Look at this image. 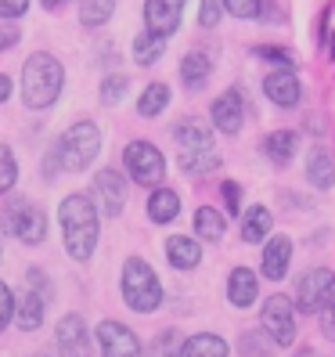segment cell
<instances>
[{"label":"cell","mask_w":335,"mask_h":357,"mask_svg":"<svg viewBox=\"0 0 335 357\" xmlns=\"http://www.w3.org/2000/svg\"><path fill=\"white\" fill-rule=\"evenodd\" d=\"M15 181H18V162H15L11 149H4V144H0V195H4Z\"/></svg>","instance_id":"obj_32"},{"label":"cell","mask_w":335,"mask_h":357,"mask_svg":"<svg viewBox=\"0 0 335 357\" xmlns=\"http://www.w3.org/2000/svg\"><path fill=\"white\" fill-rule=\"evenodd\" d=\"M58 347L65 357H91V343H87V325L79 314H65L58 321Z\"/></svg>","instance_id":"obj_15"},{"label":"cell","mask_w":335,"mask_h":357,"mask_svg":"<svg viewBox=\"0 0 335 357\" xmlns=\"http://www.w3.org/2000/svg\"><path fill=\"white\" fill-rule=\"evenodd\" d=\"M180 357H227V343L213 332H198L180 343Z\"/></svg>","instance_id":"obj_24"},{"label":"cell","mask_w":335,"mask_h":357,"mask_svg":"<svg viewBox=\"0 0 335 357\" xmlns=\"http://www.w3.org/2000/svg\"><path fill=\"white\" fill-rule=\"evenodd\" d=\"M4 231L15 235L18 242H26V245H40L47 235V217H44V209H36L33 202L18 199L4 209Z\"/></svg>","instance_id":"obj_7"},{"label":"cell","mask_w":335,"mask_h":357,"mask_svg":"<svg viewBox=\"0 0 335 357\" xmlns=\"http://www.w3.org/2000/svg\"><path fill=\"white\" fill-rule=\"evenodd\" d=\"M36 357H54V354H36Z\"/></svg>","instance_id":"obj_47"},{"label":"cell","mask_w":335,"mask_h":357,"mask_svg":"<svg viewBox=\"0 0 335 357\" xmlns=\"http://www.w3.org/2000/svg\"><path fill=\"white\" fill-rule=\"evenodd\" d=\"M166 257H170V264H173L177 271H192V267H198V260H202V249H198L195 238L173 235L170 242H166Z\"/></svg>","instance_id":"obj_22"},{"label":"cell","mask_w":335,"mask_h":357,"mask_svg":"<svg viewBox=\"0 0 335 357\" xmlns=\"http://www.w3.org/2000/svg\"><path fill=\"white\" fill-rule=\"evenodd\" d=\"M123 300L137 314H152L162 303V285L155 278V271L137 257H130L127 267H123Z\"/></svg>","instance_id":"obj_3"},{"label":"cell","mask_w":335,"mask_h":357,"mask_svg":"<svg viewBox=\"0 0 335 357\" xmlns=\"http://www.w3.org/2000/svg\"><path fill=\"white\" fill-rule=\"evenodd\" d=\"M184 4L187 0H144V26H148V33L170 40L180 29Z\"/></svg>","instance_id":"obj_9"},{"label":"cell","mask_w":335,"mask_h":357,"mask_svg":"<svg viewBox=\"0 0 335 357\" xmlns=\"http://www.w3.org/2000/svg\"><path fill=\"white\" fill-rule=\"evenodd\" d=\"M209 76H213V61H209L202 51L184 54V61H180V79H184V87L198 91V87H205Z\"/></svg>","instance_id":"obj_23"},{"label":"cell","mask_w":335,"mask_h":357,"mask_svg":"<svg viewBox=\"0 0 335 357\" xmlns=\"http://www.w3.org/2000/svg\"><path fill=\"white\" fill-rule=\"evenodd\" d=\"M44 170H47V181H54V177H58V170H61V155H58V149L44 159Z\"/></svg>","instance_id":"obj_44"},{"label":"cell","mask_w":335,"mask_h":357,"mask_svg":"<svg viewBox=\"0 0 335 357\" xmlns=\"http://www.w3.org/2000/svg\"><path fill=\"white\" fill-rule=\"evenodd\" d=\"M162 54H166V40L162 36H155L148 29L134 36V61H137V66H155Z\"/></svg>","instance_id":"obj_26"},{"label":"cell","mask_w":335,"mask_h":357,"mask_svg":"<svg viewBox=\"0 0 335 357\" xmlns=\"http://www.w3.org/2000/svg\"><path fill=\"white\" fill-rule=\"evenodd\" d=\"M29 8V0H0V18H18V15H26Z\"/></svg>","instance_id":"obj_40"},{"label":"cell","mask_w":335,"mask_h":357,"mask_svg":"<svg viewBox=\"0 0 335 357\" xmlns=\"http://www.w3.org/2000/svg\"><path fill=\"white\" fill-rule=\"evenodd\" d=\"M292 267V238L288 235H274L263 245V260H260V275L270 282H281Z\"/></svg>","instance_id":"obj_13"},{"label":"cell","mask_w":335,"mask_h":357,"mask_svg":"<svg viewBox=\"0 0 335 357\" xmlns=\"http://www.w3.org/2000/svg\"><path fill=\"white\" fill-rule=\"evenodd\" d=\"M220 195H224V202H227V213L238 217V213H242V188H238L235 181H224V184H220Z\"/></svg>","instance_id":"obj_36"},{"label":"cell","mask_w":335,"mask_h":357,"mask_svg":"<svg viewBox=\"0 0 335 357\" xmlns=\"http://www.w3.org/2000/svg\"><path fill=\"white\" fill-rule=\"evenodd\" d=\"M220 8L235 18H256L263 11V0H220Z\"/></svg>","instance_id":"obj_33"},{"label":"cell","mask_w":335,"mask_h":357,"mask_svg":"<svg viewBox=\"0 0 335 357\" xmlns=\"http://www.w3.org/2000/svg\"><path fill=\"white\" fill-rule=\"evenodd\" d=\"M263 94L274 105H281V109H296L299 98H303V83L292 69H278V73H270L263 79Z\"/></svg>","instance_id":"obj_12"},{"label":"cell","mask_w":335,"mask_h":357,"mask_svg":"<svg viewBox=\"0 0 335 357\" xmlns=\"http://www.w3.org/2000/svg\"><path fill=\"white\" fill-rule=\"evenodd\" d=\"M177 144H180V152H195V149H213V130L205 127V123L198 119H184L180 127L173 130Z\"/></svg>","instance_id":"obj_21"},{"label":"cell","mask_w":335,"mask_h":357,"mask_svg":"<svg viewBox=\"0 0 335 357\" xmlns=\"http://www.w3.org/2000/svg\"><path fill=\"white\" fill-rule=\"evenodd\" d=\"M98 152H101V134H98V127L91 119H79V123H72V127L61 134V141H58V155H61V166L65 170H87V166L98 159Z\"/></svg>","instance_id":"obj_4"},{"label":"cell","mask_w":335,"mask_h":357,"mask_svg":"<svg viewBox=\"0 0 335 357\" xmlns=\"http://www.w3.org/2000/svg\"><path fill=\"white\" fill-rule=\"evenodd\" d=\"M8 98H11V79H8V76H0V105H4Z\"/></svg>","instance_id":"obj_45"},{"label":"cell","mask_w":335,"mask_h":357,"mask_svg":"<svg viewBox=\"0 0 335 357\" xmlns=\"http://www.w3.org/2000/svg\"><path fill=\"white\" fill-rule=\"evenodd\" d=\"M270 227H274V217H270V209H267V206L245 209V217H242V242H249V245L267 242Z\"/></svg>","instance_id":"obj_19"},{"label":"cell","mask_w":335,"mask_h":357,"mask_svg":"<svg viewBox=\"0 0 335 357\" xmlns=\"http://www.w3.org/2000/svg\"><path fill=\"white\" fill-rule=\"evenodd\" d=\"M263 152H267L270 162L288 166L292 159H296V152H299V134L296 130H274V134H267Z\"/></svg>","instance_id":"obj_18"},{"label":"cell","mask_w":335,"mask_h":357,"mask_svg":"<svg viewBox=\"0 0 335 357\" xmlns=\"http://www.w3.org/2000/svg\"><path fill=\"white\" fill-rule=\"evenodd\" d=\"M253 54H256V58H263V61H274V66H281V69H292V61H296L285 47H256Z\"/></svg>","instance_id":"obj_38"},{"label":"cell","mask_w":335,"mask_h":357,"mask_svg":"<svg viewBox=\"0 0 335 357\" xmlns=\"http://www.w3.org/2000/svg\"><path fill=\"white\" fill-rule=\"evenodd\" d=\"M195 231L202 238H209V242H217L224 231H227V220H224V213H217L213 206H202L198 213H195Z\"/></svg>","instance_id":"obj_30"},{"label":"cell","mask_w":335,"mask_h":357,"mask_svg":"<svg viewBox=\"0 0 335 357\" xmlns=\"http://www.w3.org/2000/svg\"><path fill=\"white\" fill-rule=\"evenodd\" d=\"M61 238L72 260H91L98 249V206L87 195H65L58 206Z\"/></svg>","instance_id":"obj_1"},{"label":"cell","mask_w":335,"mask_h":357,"mask_svg":"<svg viewBox=\"0 0 335 357\" xmlns=\"http://www.w3.org/2000/svg\"><path fill=\"white\" fill-rule=\"evenodd\" d=\"M40 4H44V8H47V11H58V8H61V4H65V0H40Z\"/></svg>","instance_id":"obj_46"},{"label":"cell","mask_w":335,"mask_h":357,"mask_svg":"<svg viewBox=\"0 0 335 357\" xmlns=\"http://www.w3.org/2000/svg\"><path fill=\"white\" fill-rule=\"evenodd\" d=\"M44 303H47V300L40 296V292H26V296L15 303V314H11L15 325L22 328V332L40 328V325H44Z\"/></svg>","instance_id":"obj_20"},{"label":"cell","mask_w":335,"mask_h":357,"mask_svg":"<svg viewBox=\"0 0 335 357\" xmlns=\"http://www.w3.org/2000/svg\"><path fill=\"white\" fill-rule=\"evenodd\" d=\"M26 278H29V285H36V289H40V296H44V300L51 296V289H47L51 282H47V275H40V271H29Z\"/></svg>","instance_id":"obj_43"},{"label":"cell","mask_w":335,"mask_h":357,"mask_svg":"<svg viewBox=\"0 0 335 357\" xmlns=\"http://www.w3.org/2000/svg\"><path fill=\"white\" fill-rule=\"evenodd\" d=\"M98 347H101V357H141L137 335L119 321H101L98 325Z\"/></svg>","instance_id":"obj_10"},{"label":"cell","mask_w":335,"mask_h":357,"mask_svg":"<svg viewBox=\"0 0 335 357\" xmlns=\"http://www.w3.org/2000/svg\"><path fill=\"white\" fill-rule=\"evenodd\" d=\"M256 296H260V278H256V271L235 267L231 278H227V300H231L235 307H253Z\"/></svg>","instance_id":"obj_16"},{"label":"cell","mask_w":335,"mask_h":357,"mask_svg":"<svg viewBox=\"0 0 335 357\" xmlns=\"http://www.w3.org/2000/svg\"><path fill=\"white\" fill-rule=\"evenodd\" d=\"M180 332L177 328H166L159 340H155V357H180Z\"/></svg>","instance_id":"obj_35"},{"label":"cell","mask_w":335,"mask_h":357,"mask_svg":"<svg viewBox=\"0 0 335 357\" xmlns=\"http://www.w3.org/2000/svg\"><path fill=\"white\" fill-rule=\"evenodd\" d=\"M220 166V155L213 149H195V152H180V170L192 174V177H202V174H213Z\"/></svg>","instance_id":"obj_28"},{"label":"cell","mask_w":335,"mask_h":357,"mask_svg":"<svg viewBox=\"0 0 335 357\" xmlns=\"http://www.w3.org/2000/svg\"><path fill=\"white\" fill-rule=\"evenodd\" d=\"M166 105H170V87H166V83H148L144 94H141V101H137V116L141 119H155Z\"/></svg>","instance_id":"obj_27"},{"label":"cell","mask_w":335,"mask_h":357,"mask_svg":"<svg viewBox=\"0 0 335 357\" xmlns=\"http://www.w3.org/2000/svg\"><path fill=\"white\" fill-rule=\"evenodd\" d=\"M61 87H65V73H61L58 58L47 51L29 54V61L22 66V101L29 109H47V105H54Z\"/></svg>","instance_id":"obj_2"},{"label":"cell","mask_w":335,"mask_h":357,"mask_svg":"<svg viewBox=\"0 0 335 357\" xmlns=\"http://www.w3.org/2000/svg\"><path fill=\"white\" fill-rule=\"evenodd\" d=\"M177 213H180V199H177L173 188H155L152 199H148V217L155 224H170Z\"/></svg>","instance_id":"obj_25"},{"label":"cell","mask_w":335,"mask_h":357,"mask_svg":"<svg viewBox=\"0 0 335 357\" xmlns=\"http://www.w3.org/2000/svg\"><path fill=\"white\" fill-rule=\"evenodd\" d=\"M335 300V271L328 267H310L296 285V307L299 314H318Z\"/></svg>","instance_id":"obj_5"},{"label":"cell","mask_w":335,"mask_h":357,"mask_svg":"<svg viewBox=\"0 0 335 357\" xmlns=\"http://www.w3.org/2000/svg\"><path fill=\"white\" fill-rule=\"evenodd\" d=\"M123 162H127V174L137 181V184H159L162 174H166V159L162 152L155 149L152 141H134L127 144V152H123Z\"/></svg>","instance_id":"obj_8"},{"label":"cell","mask_w":335,"mask_h":357,"mask_svg":"<svg viewBox=\"0 0 335 357\" xmlns=\"http://www.w3.org/2000/svg\"><path fill=\"white\" fill-rule=\"evenodd\" d=\"M260 325H263V332L270 335V340H274V347H292L296 343V328H299L292 300L281 296V292H274L260 310Z\"/></svg>","instance_id":"obj_6"},{"label":"cell","mask_w":335,"mask_h":357,"mask_svg":"<svg viewBox=\"0 0 335 357\" xmlns=\"http://www.w3.org/2000/svg\"><path fill=\"white\" fill-rule=\"evenodd\" d=\"M209 116H213V127L227 137H235L242 130V123H245V101H242V91H224L217 101H213V109H209Z\"/></svg>","instance_id":"obj_11"},{"label":"cell","mask_w":335,"mask_h":357,"mask_svg":"<svg viewBox=\"0 0 335 357\" xmlns=\"http://www.w3.org/2000/svg\"><path fill=\"white\" fill-rule=\"evenodd\" d=\"M94 195H98L104 213L119 217L123 213V202H127V181H123V174H116V170H101L94 177Z\"/></svg>","instance_id":"obj_14"},{"label":"cell","mask_w":335,"mask_h":357,"mask_svg":"<svg viewBox=\"0 0 335 357\" xmlns=\"http://www.w3.org/2000/svg\"><path fill=\"white\" fill-rule=\"evenodd\" d=\"M18 29H11V26H0V51H11L15 44H18Z\"/></svg>","instance_id":"obj_42"},{"label":"cell","mask_w":335,"mask_h":357,"mask_svg":"<svg viewBox=\"0 0 335 357\" xmlns=\"http://www.w3.org/2000/svg\"><path fill=\"white\" fill-rule=\"evenodd\" d=\"M116 0H79V22L87 29H101L112 18Z\"/></svg>","instance_id":"obj_29"},{"label":"cell","mask_w":335,"mask_h":357,"mask_svg":"<svg viewBox=\"0 0 335 357\" xmlns=\"http://www.w3.org/2000/svg\"><path fill=\"white\" fill-rule=\"evenodd\" d=\"M127 76H109L101 83V105H119L123 101V94H127Z\"/></svg>","instance_id":"obj_34"},{"label":"cell","mask_w":335,"mask_h":357,"mask_svg":"<svg viewBox=\"0 0 335 357\" xmlns=\"http://www.w3.org/2000/svg\"><path fill=\"white\" fill-rule=\"evenodd\" d=\"M11 314H15V296H11V289L0 282V332L11 325Z\"/></svg>","instance_id":"obj_39"},{"label":"cell","mask_w":335,"mask_h":357,"mask_svg":"<svg viewBox=\"0 0 335 357\" xmlns=\"http://www.w3.org/2000/svg\"><path fill=\"white\" fill-rule=\"evenodd\" d=\"M306 181L313 184V188H321V192H328V188H335V159L321 149H310V155H306Z\"/></svg>","instance_id":"obj_17"},{"label":"cell","mask_w":335,"mask_h":357,"mask_svg":"<svg viewBox=\"0 0 335 357\" xmlns=\"http://www.w3.org/2000/svg\"><path fill=\"white\" fill-rule=\"evenodd\" d=\"M220 0H202V8H198V26L202 29H217V22H220Z\"/></svg>","instance_id":"obj_37"},{"label":"cell","mask_w":335,"mask_h":357,"mask_svg":"<svg viewBox=\"0 0 335 357\" xmlns=\"http://www.w3.org/2000/svg\"><path fill=\"white\" fill-rule=\"evenodd\" d=\"M318 314H321V332L335 340V300H332L325 310H318Z\"/></svg>","instance_id":"obj_41"},{"label":"cell","mask_w":335,"mask_h":357,"mask_svg":"<svg viewBox=\"0 0 335 357\" xmlns=\"http://www.w3.org/2000/svg\"><path fill=\"white\" fill-rule=\"evenodd\" d=\"M274 354H278V347H274V340H270L263 328L242 335V357H274Z\"/></svg>","instance_id":"obj_31"}]
</instances>
